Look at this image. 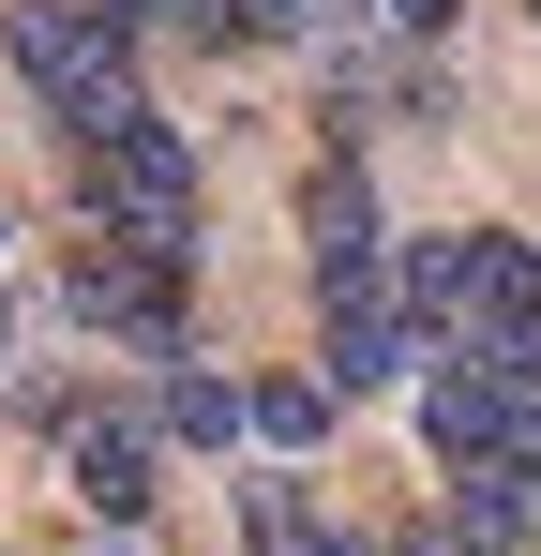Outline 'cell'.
Wrapping results in <instances>:
<instances>
[{"label":"cell","instance_id":"cell-1","mask_svg":"<svg viewBox=\"0 0 541 556\" xmlns=\"http://www.w3.org/2000/svg\"><path fill=\"white\" fill-rule=\"evenodd\" d=\"M0 61L30 76V105L61 136H90L136 105V15L121 0H0Z\"/></svg>","mask_w":541,"mask_h":556},{"label":"cell","instance_id":"cell-2","mask_svg":"<svg viewBox=\"0 0 541 556\" xmlns=\"http://www.w3.org/2000/svg\"><path fill=\"white\" fill-rule=\"evenodd\" d=\"M406 316L437 346H512L541 331V256L512 226H451V241H406Z\"/></svg>","mask_w":541,"mask_h":556},{"label":"cell","instance_id":"cell-3","mask_svg":"<svg viewBox=\"0 0 541 556\" xmlns=\"http://www.w3.org/2000/svg\"><path fill=\"white\" fill-rule=\"evenodd\" d=\"M76 195H90V226L196 256V151H180V121H151V105H121V121L76 136Z\"/></svg>","mask_w":541,"mask_h":556},{"label":"cell","instance_id":"cell-4","mask_svg":"<svg viewBox=\"0 0 541 556\" xmlns=\"http://www.w3.org/2000/svg\"><path fill=\"white\" fill-rule=\"evenodd\" d=\"M180 286H196L180 241H121V226H90L76 271H61V301H76V331H121V346L180 362Z\"/></svg>","mask_w":541,"mask_h":556},{"label":"cell","instance_id":"cell-5","mask_svg":"<svg viewBox=\"0 0 541 556\" xmlns=\"http://www.w3.org/2000/svg\"><path fill=\"white\" fill-rule=\"evenodd\" d=\"M316 362H331V391H391V376L437 362V331L406 316V256L361 286H316Z\"/></svg>","mask_w":541,"mask_h":556},{"label":"cell","instance_id":"cell-6","mask_svg":"<svg viewBox=\"0 0 541 556\" xmlns=\"http://www.w3.org/2000/svg\"><path fill=\"white\" fill-rule=\"evenodd\" d=\"M61 466H76L90 527H151V496H166V421H151V406H76V421H61Z\"/></svg>","mask_w":541,"mask_h":556},{"label":"cell","instance_id":"cell-7","mask_svg":"<svg viewBox=\"0 0 541 556\" xmlns=\"http://www.w3.org/2000/svg\"><path fill=\"white\" fill-rule=\"evenodd\" d=\"M422 452H437V466H496V452H512V391H496V362H466V346L422 362Z\"/></svg>","mask_w":541,"mask_h":556},{"label":"cell","instance_id":"cell-8","mask_svg":"<svg viewBox=\"0 0 541 556\" xmlns=\"http://www.w3.org/2000/svg\"><path fill=\"white\" fill-rule=\"evenodd\" d=\"M301 241H316V286L391 271V226H376V181H361V151H331V166L301 181Z\"/></svg>","mask_w":541,"mask_h":556},{"label":"cell","instance_id":"cell-9","mask_svg":"<svg viewBox=\"0 0 541 556\" xmlns=\"http://www.w3.org/2000/svg\"><path fill=\"white\" fill-rule=\"evenodd\" d=\"M151 421H166V452H241V437H256V421H241V376H211V362L151 376Z\"/></svg>","mask_w":541,"mask_h":556},{"label":"cell","instance_id":"cell-10","mask_svg":"<svg viewBox=\"0 0 541 556\" xmlns=\"http://www.w3.org/2000/svg\"><path fill=\"white\" fill-rule=\"evenodd\" d=\"M331 406H347L331 376H256V391H241V421H256L270 452H316V437H331Z\"/></svg>","mask_w":541,"mask_h":556},{"label":"cell","instance_id":"cell-11","mask_svg":"<svg viewBox=\"0 0 541 556\" xmlns=\"http://www.w3.org/2000/svg\"><path fill=\"white\" fill-rule=\"evenodd\" d=\"M241 542H256V556H331V527H316L301 481H241Z\"/></svg>","mask_w":541,"mask_h":556},{"label":"cell","instance_id":"cell-12","mask_svg":"<svg viewBox=\"0 0 541 556\" xmlns=\"http://www.w3.org/2000/svg\"><path fill=\"white\" fill-rule=\"evenodd\" d=\"M376 30H391V46H437V30H451V0H376Z\"/></svg>","mask_w":541,"mask_h":556},{"label":"cell","instance_id":"cell-13","mask_svg":"<svg viewBox=\"0 0 541 556\" xmlns=\"http://www.w3.org/2000/svg\"><path fill=\"white\" fill-rule=\"evenodd\" d=\"M256 30H316V0H241V46Z\"/></svg>","mask_w":541,"mask_h":556},{"label":"cell","instance_id":"cell-14","mask_svg":"<svg viewBox=\"0 0 541 556\" xmlns=\"http://www.w3.org/2000/svg\"><path fill=\"white\" fill-rule=\"evenodd\" d=\"M331 556H406V542H331Z\"/></svg>","mask_w":541,"mask_h":556},{"label":"cell","instance_id":"cell-15","mask_svg":"<svg viewBox=\"0 0 541 556\" xmlns=\"http://www.w3.org/2000/svg\"><path fill=\"white\" fill-rule=\"evenodd\" d=\"M90 556H136V542H121V527H105V542H90Z\"/></svg>","mask_w":541,"mask_h":556},{"label":"cell","instance_id":"cell-16","mask_svg":"<svg viewBox=\"0 0 541 556\" xmlns=\"http://www.w3.org/2000/svg\"><path fill=\"white\" fill-rule=\"evenodd\" d=\"M241 556H256V542H241Z\"/></svg>","mask_w":541,"mask_h":556}]
</instances>
